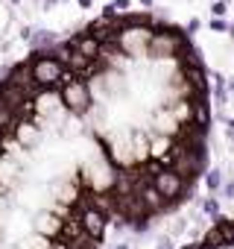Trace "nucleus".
<instances>
[{
    "label": "nucleus",
    "instance_id": "nucleus-8",
    "mask_svg": "<svg viewBox=\"0 0 234 249\" xmlns=\"http://www.w3.org/2000/svg\"><path fill=\"white\" fill-rule=\"evenodd\" d=\"M33 47H35V53H50L53 47H56V33H50V30H38V33H33V38H27Z\"/></svg>",
    "mask_w": 234,
    "mask_h": 249
},
{
    "label": "nucleus",
    "instance_id": "nucleus-24",
    "mask_svg": "<svg viewBox=\"0 0 234 249\" xmlns=\"http://www.w3.org/2000/svg\"><path fill=\"white\" fill-rule=\"evenodd\" d=\"M56 3H59V0H41V6H44V9H47V6H56Z\"/></svg>",
    "mask_w": 234,
    "mask_h": 249
},
{
    "label": "nucleus",
    "instance_id": "nucleus-5",
    "mask_svg": "<svg viewBox=\"0 0 234 249\" xmlns=\"http://www.w3.org/2000/svg\"><path fill=\"white\" fill-rule=\"evenodd\" d=\"M152 33H155L152 27H123L120 36H117V47H120V53H126V56H135L150 44Z\"/></svg>",
    "mask_w": 234,
    "mask_h": 249
},
{
    "label": "nucleus",
    "instance_id": "nucleus-17",
    "mask_svg": "<svg viewBox=\"0 0 234 249\" xmlns=\"http://www.w3.org/2000/svg\"><path fill=\"white\" fill-rule=\"evenodd\" d=\"M211 30H214V33H225V30H228V24H225L222 18H214V21H211Z\"/></svg>",
    "mask_w": 234,
    "mask_h": 249
},
{
    "label": "nucleus",
    "instance_id": "nucleus-12",
    "mask_svg": "<svg viewBox=\"0 0 234 249\" xmlns=\"http://www.w3.org/2000/svg\"><path fill=\"white\" fill-rule=\"evenodd\" d=\"M211 79H214V100H217V106L222 108V103H225V79H222V73H211Z\"/></svg>",
    "mask_w": 234,
    "mask_h": 249
},
{
    "label": "nucleus",
    "instance_id": "nucleus-26",
    "mask_svg": "<svg viewBox=\"0 0 234 249\" xmlns=\"http://www.w3.org/2000/svg\"><path fill=\"white\" fill-rule=\"evenodd\" d=\"M225 33H228V36L234 38V24H228V30H225Z\"/></svg>",
    "mask_w": 234,
    "mask_h": 249
},
{
    "label": "nucleus",
    "instance_id": "nucleus-28",
    "mask_svg": "<svg viewBox=\"0 0 234 249\" xmlns=\"http://www.w3.org/2000/svg\"><path fill=\"white\" fill-rule=\"evenodd\" d=\"M196 249H214V246H208V243H196Z\"/></svg>",
    "mask_w": 234,
    "mask_h": 249
},
{
    "label": "nucleus",
    "instance_id": "nucleus-30",
    "mask_svg": "<svg viewBox=\"0 0 234 249\" xmlns=\"http://www.w3.org/2000/svg\"><path fill=\"white\" fill-rule=\"evenodd\" d=\"M228 88H231V91H234V79H231V85H228Z\"/></svg>",
    "mask_w": 234,
    "mask_h": 249
},
{
    "label": "nucleus",
    "instance_id": "nucleus-32",
    "mask_svg": "<svg viewBox=\"0 0 234 249\" xmlns=\"http://www.w3.org/2000/svg\"><path fill=\"white\" fill-rule=\"evenodd\" d=\"M0 138H3V132H0Z\"/></svg>",
    "mask_w": 234,
    "mask_h": 249
},
{
    "label": "nucleus",
    "instance_id": "nucleus-1",
    "mask_svg": "<svg viewBox=\"0 0 234 249\" xmlns=\"http://www.w3.org/2000/svg\"><path fill=\"white\" fill-rule=\"evenodd\" d=\"M59 100L67 111L73 114H85L91 108V88L85 79H76L70 71H65V79L59 85Z\"/></svg>",
    "mask_w": 234,
    "mask_h": 249
},
{
    "label": "nucleus",
    "instance_id": "nucleus-15",
    "mask_svg": "<svg viewBox=\"0 0 234 249\" xmlns=\"http://www.w3.org/2000/svg\"><path fill=\"white\" fill-rule=\"evenodd\" d=\"M202 211H205L208 217H217V214H219V202H217L214 196H208V199L202 202Z\"/></svg>",
    "mask_w": 234,
    "mask_h": 249
},
{
    "label": "nucleus",
    "instance_id": "nucleus-7",
    "mask_svg": "<svg viewBox=\"0 0 234 249\" xmlns=\"http://www.w3.org/2000/svg\"><path fill=\"white\" fill-rule=\"evenodd\" d=\"M12 135H15L18 147H35L38 144V126H35V123H30V120H21L18 126L12 129Z\"/></svg>",
    "mask_w": 234,
    "mask_h": 249
},
{
    "label": "nucleus",
    "instance_id": "nucleus-31",
    "mask_svg": "<svg viewBox=\"0 0 234 249\" xmlns=\"http://www.w3.org/2000/svg\"><path fill=\"white\" fill-rule=\"evenodd\" d=\"M12 3H21V0H12Z\"/></svg>",
    "mask_w": 234,
    "mask_h": 249
},
{
    "label": "nucleus",
    "instance_id": "nucleus-4",
    "mask_svg": "<svg viewBox=\"0 0 234 249\" xmlns=\"http://www.w3.org/2000/svg\"><path fill=\"white\" fill-rule=\"evenodd\" d=\"M150 185L158 191V196H161L164 202H176L179 196H184V179H182L176 170H170V167H161V170L150 179Z\"/></svg>",
    "mask_w": 234,
    "mask_h": 249
},
{
    "label": "nucleus",
    "instance_id": "nucleus-2",
    "mask_svg": "<svg viewBox=\"0 0 234 249\" xmlns=\"http://www.w3.org/2000/svg\"><path fill=\"white\" fill-rule=\"evenodd\" d=\"M65 71L67 68L47 53H33V59H30V73L38 88H59L65 79Z\"/></svg>",
    "mask_w": 234,
    "mask_h": 249
},
{
    "label": "nucleus",
    "instance_id": "nucleus-23",
    "mask_svg": "<svg viewBox=\"0 0 234 249\" xmlns=\"http://www.w3.org/2000/svg\"><path fill=\"white\" fill-rule=\"evenodd\" d=\"M76 3H79L82 9H91V6H94V0H76Z\"/></svg>",
    "mask_w": 234,
    "mask_h": 249
},
{
    "label": "nucleus",
    "instance_id": "nucleus-22",
    "mask_svg": "<svg viewBox=\"0 0 234 249\" xmlns=\"http://www.w3.org/2000/svg\"><path fill=\"white\" fill-rule=\"evenodd\" d=\"M225 126H228V135L234 138V117H228V120H225Z\"/></svg>",
    "mask_w": 234,
    "mask_h": 249
},
{
    "label": "nucleus",
    "instance_id": "nucleus-25",
    "mask_svg": "<svg viewBox=\"0 0 234 249\" xmlns=\"http://www.w3.org/2000/svg\"><path fill=\"white\" fill-rule=\"evenodd\" d=\"M138 3H141V6H147V9H150V6H152V0H138Z\"/></svg>",
    "mask_w": 234,
    "mask_h": 249
},
{
    "label": "nucleus",
    "instance_id": "nucleus-27",
    "mask_svg": "<svg viewBox=\"0 0 234 249\" xmlns=\"http://www.w3.org/2000/svg\"><path fill=\"white\" fill-rule=\"evenodd\" d=\"M179 249H196V243H184V246H179Z\"/></svg>",
    "mask_w": 234,
    "mask_h": 249
},
{
    "label": "nucleus",
    "instance_id": "nucleus-14",
    "mask_svg": "<svg viewBox=\"0 0 234 249\" xmlns=\"http://www.w3.org/2000/svg\"><path fill=\"white\" fill-rule=\"evenodd\" d=\"M217 229L222 231V240H234V220H219Z\"/></svg>",
    "mask_w": 234,
    "mask_h": 249
},
{
    "label": "nucleus",
    "instance_id": "nucleus-10",
    "mask_svg": "<svg viewBox=\"0 0 234 249\" xmlns=\"http://www.w3.org/2000/svg\"><path fill=\"white\" fill-rule=\"evenodd\" d=\"M170 114L176 117L179 126H184V123H190V103H187V100H179V103L170 108Z\"/></svg>",
    "mask_w": 234,
    "mask_h": 249
},
{
    "label": "nucleus",
    "instance_id": "nucleus-11",
    "mask_svg": "<svg viewBox=\"0 0 234 249\" xmlns=\"http://www.w3.org/2000/svg\"><path fill=\"white\" fill-rule=\"evenodd\" d=\"M205 188H208V194H217V191L222 188V170H219V167H211V170L205 173Z\"/></svg>",
    "mask_w": 234,
    "mask_h": 249
},
{
    "label": "nucleus",
    "instance_id": "nucleus-16",
    "mask_svg": "<svg viewBox=\"0 0 234 249\" xmlns=\"http://www.w3.org/2000/svg\"><path fill=\"white\" fill-rule=\"evenodd\" d=\"M211 15H214V18H222V15H225V0H217V3L211 6Z\"/></svg>",
    "mask_w": 234,
    "mask_h": 249
},
{
    "label": "nucleus",
    "instance_id": "nucleus-18",
    "mask_svg": "<svg viewBox=\"0 0 234 249\" xmlns=\"http://www.w3.org/2000/svg\"><path fill=\"white\" fill-rule=\"evenodd\" d=\"M228 199H234V179H228V182H222V188H219Z\"/></svg>",
    "mask_w": 234,
    "mask_h": 249
},
{
    "label": "nucleus",
    "instance_id": "nucleus-3",
    "mask_svg": "<svg viewBox=\"0 0 234 249\" xmlns=\"http://www.w3.org/2000/svg\"><path fill=\"white\" fill-rule=\"evenodd\" d=\"M184 47H187V41L179 33H170V36L167 33H152V38L147 44L152 59H179Z\"/></svg>",
    "mask_w": 234,
    "mask_h": 249
},
{
    "label": "nucleus",
    "instance_id": "nucleus-20",
    "mask_svg": "<svg viewBox=\"0 0 234 249\" xmlns=\"http://www.w3.org/2000/svg\"><path fill=\"white\" fill-rule=\"evenodd\" d=\"M155 249H173V240H170V237H158Z\"/></svg>",
    "mask_w": 234,
    "mask_h": 249
},
{
    "label": "nucleus",
    "instance_id": "nucleus-13",
    "mask_svg": "<svg viewBox=\"0 0 234 249\" xmlns=\"http://www.w3.org/2000/svg\"><path fill=\"white\" fill-rule=\"evenodd\" d=\"M202 243H208V246H219V243H222V231H219L217 226H211V229L205 231V240H202Z\"/></svg>",
    "mask_w": 234,
    "mask_h": 249
},
{
    "label": "nucleus",
    "instance_id": "nucleus-6",
    "mask_svg": "<svg viewBox=\"0 0 234 249\" xmlns=\"http://www.w3.org/2000/svg\"><path fill=\"white\" fill-rule=\"evenodd\" d=\"M79 223H82V231L91 234L94 240H100V237L105 234V214H100V211L91 208V205L79 211Z\"/></svg>",
    "mask_w": 234,
    "mask_h": 249
},
{
    "label": "nucleus",
    "instance_id": "nucleus-19",
    "mask_svg": "<svg viewBox=\"0 0 234 249\" xmlns=\"http://www.w3.org/2000/svg\"><path fill=\"white\" fill-rule=\"evenodd\" d=\"M111 9L117 12V9H120V12H126L129 9V0H114V3H111Z\"/></svg>",
    "mask_w": 234,
    "mask_h": 249
},
{
    "label": "nucleus",
    "instance_id": "nucleus-21",
    "mask_svg": "<svg viewBox=\"0 0 234 249\" xmlns=\"http://www.w3.org/2000/svg\"><path fill=\"white\" fill-rule=\"evenodd\" d=\"M214 249H234V240H222L219 246H214Z\"/></svg>",
    "mask_w": 234,
    "mask_h": 249
},
{
    "label": "nucleus",
    "instance_id": "nucleus-9",
    "mask_svg": "<svg viewBox=\"0 0 234 249\" xmlns=\"http://www.w3.org/2000/svg\"><path fill=\"white\" fill-rule=\"evenodd\" d=\"M70 47H73L76 53H82L85 59H91V62H94V56H97V47H100V41H97V38H91V36L85 33V36H76V38L70 41Z\"/></svg>",
    "mask_w": 234,
    "mask_h": 249
},
{
    "label": "nucleus",
    "instance_id": "nucleus-29",
    "mask_svg": "<svg viewBox=\"0 0 234 249\" xmlns=\"http://www.w3.org/2000/svg\"><path fill=\"white\" fill-rule=\"evenodd\" d=\"M117 249H129V246H126V243H123V246H117Z\"/></svg>",
    "mask_w": 234,
    "mask_h": 249
}]
</instances>
